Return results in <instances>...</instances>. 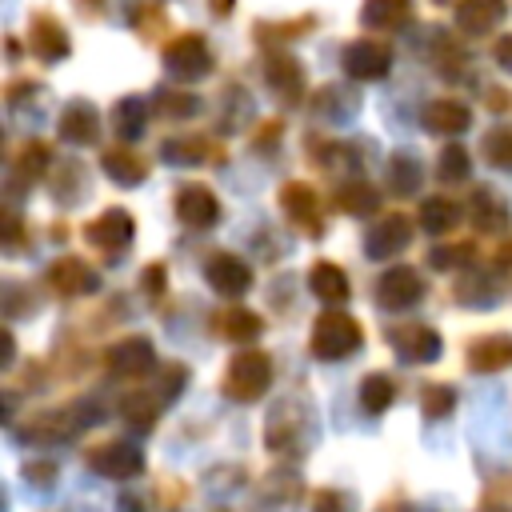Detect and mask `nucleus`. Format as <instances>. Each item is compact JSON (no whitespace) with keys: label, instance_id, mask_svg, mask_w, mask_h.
<instances>
[{"label":"nucleus","instance_id":"f257e3e1","mask_svg":"<svg viewBox=\"0 0 512 512\" xmlns=\"http://www.w3.org/2000/svg\"><path fill=\"white\" fill-rule=\"evenodd\" d=\"M268 384H272V360H268L264 352L248 348V352H236V356L228 360L220 388H224L232 400L248 404V400H256V396H264Z\"/></svg>","mask_w":512,"mask_h":512},{"label":"nucleus","instance_id":"f03ea898","mask_svg":"<svg viewBox=\"0 0 512 512\" xmlns=\"http://www.w3.org/2000/svg\"><path fill=\"white\" fill-rule=\"evenodd\" d=\"M364 344V328L344 312H324L312 324V356L316 360H344Z\"/></svg>","mask_w":512,"mask_h":512},{"label":"nucleus","instance_id":"7ed1b4c3","mask_svg":"<svg viewBox=\"0 0 512 512\" xmlns=\"http://www.w3.org/2000/svg\"><path fill=\"white\" fill-rule=\"evenodd\" d=\"M420 296H424V280H420V272L408 268V264L388 268V272L380 276V284H376V300H380V308H388V312H404V308H412Z\"/></svg>","mask_w":512,"mask_h":512},{"label":"nucleus","instance_id":"20e7f679","mask_svg":"<svg viewBox=\"0 0 512 512\" xmlns=\"http://www.w3.org/2000/svg\"><path fill=\"white\" fill-rule=\"evenodd\" d=\"M88 468L100 472V476H108V480H128V476H140L144 472V456L132 444L108 440V444H96L88 452Z\"/></svg>","mask_w":512,"mask_h":512},{"label":"nucleus","instance_id":"39448f33","mask_svg":"<svg viewBox=\"0 0 512 512\" xmlns=\"http://www.w3.org/2000/svg\"><path fill=\"white\" fill-rule=\"evenodd\" d=\"M132 216L124 212V208H108L104 216H96L88 228H84V236H88V244L92 248H100V252H108V256H120L128 244H132Z\"/></svg>","mask_w":512,"mask_h":512},{"label":"nucleus","instance_id":"423d86ee","mask_svg":"<svg viewBox=\"0 0 512 512\" xmlns=\"http://www.w3.org/2000/svg\"><path fill=\"white\" fill-rule=\"evenodd\" d=\"M204 280L220 292V296H244L252 288V268L232 256V252H216L208 264H204Z\"/></svg>","mask_w":512,"mask_h":512},{"label":"nucleus","instance_id":"0eeeda50","mask_svg":"<svg viewBox=\"0 0 512 512\" xmlns=\"http://www.w3.org/2000/svg\"><path fill=\"white\" fill-rule=\"evenodd\" d=\"M48 284L64 296H84V292H96L100 288V276L92 272V264H84L80 256H60L52 268H48Z\"/></svg>","mask_w":512,"mask_h":512},{"label":"nucleus","instance_id":"6e6552de","mask_svg":"<svg viewBox=\"0 0 512 512\" xmlns=\"http://www.w3.org/2000/svg\"><path fill=\"white\" fill-rule=\"evenodd\" d=\"M108 368H112L116 376H128V380H136V376H148V372L156 368V352H152V340H144V336L120 340V344L108 352Z\"/></svg>","mask_w":512,"mask_h":512},{"label":"nucleus","instance_id":"1a4fd4ad","mask_svg":"<svg viewBox=\"0 0 512 512\" xmlns=\"http://www.w3.org/2000/svg\"><path fill=\"white\" fill-rule=\"evenodd\" d=\"M408 240H412V224H408V216H384V220H376V224L368 228V236H364V252L376 256V260H384V256H396Z\"/></svg>","mask_w":512,"mask_h":512},{"label":"nucleus","instance_id":"9d476101","mask_svg":"<svg viewBox=\"0 0 512 512\" xmlns=\"http://www.w3.org/2000/svg\"><path fill=\"white\" fill-rule=\"evenodd\" d=\"M388 340H392V348H396L404 360L428 364V360L440 356V336H436L432 328H424V324H400V328L388 332Z\"/></svg>","mask_w":512,"mask_h":512},{"label":"nucleus","instance_id":"9b49d317","mask_svg":"<svg viewBox=\"0 0 512 512\" xmlns=\"http://www.w3.org/2000/svg\"><path fill=\"white\" fill-rule=\"evenodd\" d=\"M176 216H180L188 228H212L216 216H220V204H216V196H212L204 184H188V188H180V196H176Z\"/></svg>","mask_w":512,"mask_h":512},{"label":"nucleus","instance_id":"f8f14e48","mask_svg":"<svg viewBox=\"0 0 512 512\" xmlns=\"http://www.w3.org/2000/svg\"><path fill=\"white\" fill-rule=\"evenodd\" d=\"M280 204H284V212H288L292 224H300L308 236H320L324 220H320V208H316V192L308 184H284Z\"/></svg>","mask_w":512,"mask_h":512},{"label":"nucleus","instance_id":"ddd939ff","mask_svg":"<svg viewBox=\"0 0 512 512\" xmlns=\"http://www.w3.org/2000/svg\"><path fill=\"white\" fill-rule=\"evenodd\" d=\"M164 60H168V68L176 72V76H204L208 68H212V56H208V48H204V40L200 36H184V40H176L168 52H164Z\"/></svg>","mask_w":512,"mask_h":512},{"label":"nucleus","instance_id":"4468645a","mask_svg":"<svg viewBox=\"0 0 512 512\" xmlns=\"http://www.w3.org/2000/svg\"><path fill=\"white\" fill-rule=\"evenodd\" d=\"M468 368H472V372H500V368H512V336L496 332V336L476 340L472 352H468Z\"/></svg>","mask_w":512,"mask_h":512},{"label":"nucleus","instance_id":"2eb2a0df","mask_svg":"<svg viewBox=\"0 0 512 512\" xmlns=\"http://www.w3.org/2000/svg\"><path fill=\"white\" fill-rule=\"evenodd\" d=\"M308 284H312V292H316L324 304H344V300H348V292H352V288H348L344 268H336V264H328V260L312 264Z\"/></svg>","mask_w":512,"mask_h":512},{"label":"nucleus","instance_id":"dca6fc26","mask_svg":"<svg viewBox=\"0 0 512 512\" xmlns=\"http://www.w3.org/2000/svg\"><path fill=\"white\" fill-rule=\"evenodd\" d=\"M344 68H348L352 76H360V80L384 76V72H388V48H380V44H348Z\"/></svg>","mask_w":512,"mask_h":512},{"label":"nucleus","instance_id":"f3484780","mask_svg":"<svg viewBox=\"0 0 512 512\" xmlns=\"http://www.w3.org/2000/svg\"><path fill=\"white\" fill-rule=\"evenodd\" d=\"M96 128H100V120H96V112H92L84 100L68 104L64 116H60V136L72 140V144H88V140H96Z\"/></svg>","mask_w":512,"mask_h":512},{"label":"nucleus","instance_id":"a211bd4d","mask_svg":"<svg viewBox=\"0 0 512 512\" xmlns=\"http://www.w3.org/2000/svg\"><path fill=\"white\" fill-rule=\"evenodd\" d=\"M216 332H220L224 340L248 344V340H256V336H260V316H256V312H248V308H228V312H220V316H216Z\"/></svg>","mask_w":512,"mask_h":512},{"label":"nucleus","instance_id":"6ab92c4d","mask_svg":"<svg viewBox=\"0 0 512 512\" xmlns=\"http://www.w3.org/2000/svg\"><path fill=\"white\" fill-rule=\"evenodd\" d=\"M104 172L116 180V184H140L144 176H148V164L136 156V152H128V148H112V152H104Z\"/></svg>","mask_w":512,"mask_h":512},{"label":"nucleus","instance_id":"aec40b11","mask_svg":"<svg viewBox=\"0 0 512 512\" xmlns=\"http://www.w3.org/2000/svg\"><path fill=\"white\" fill-rule=\"evenodd\" d=\"M392 396H396L392 376H384V372H368V376H364V384H360V408H364V412L380 416V412L392 404Z\"/></svg>","mask_w":512,"mask_h":512},{"label":"nucleus","instance_id":"412c9836","mask_svg":"<svg viewBox=\"0 0 512 512\" xmlns=\"http://www.w3.org/2000/svg\"><path fill=\"white\" fill-rule=\"evenodd\" d=\"M468 108L464 104H448V100H436V104H428V112H424V124L432 128V132H464L468 128Z\"/></svg>","mask_w":512,"mask_h":512},{"label":"nucleus","instance_id":"4be33fe9","mask_svg":"<svg viewBox=\"0 0 512 512\" xmlns=\"http://www.w3.org/2000/svg\"><path fill=\"white\" fill-rule=\"evenodd\" d=\"M416 184H420V164L412 160V156H392L388 160V188L396 192V196H412L416 192Z\"/></svg>","mask_w":512,"mask_h":512},{"label":"nucleus","instance_id":"5701e85b","mask_svg":"<svg viewBox=\"0 0 512 512\" xmlns=\"http://www.w3.org/2000/svg\"><path fill=\"white\" fill-rule=\"evenodd\" d=\"M456 204L452 200H444V196H432V200H424L420 204V224L428 228V232H448L452 224H456Z\"/></svg>","mask_w":512,"mask_h":512},{"label":"nucleus","instance_id":"b1692460","mask_svg":"<svg viewBox=\"0 0 512 512\" xmlns=\"http://www.w3.org/2000/svg\"><path fill=\"white\" fill-rule=\"evenodd\" d=\"M340 208L344 212H356V216H372L380 208V192L368 188V184H344L340 188Z\"/></svg>","mask_w":512,"mask_h":512},{"label":"nucleus","instance_id":"393cba45","mask_svg":"<svg viewBox=\"0 0 512 512\" xmlns=\"http://www.w3.org/2000/svg\"><path fill=\"white\" fill-rule=\"evenodd\" d=\"M32 48H36L44 60H56V56H64V52H68V36H64V32H56V24H52V20H36Z\"/></svg>","mask_w":512,"mask_h":512},{"label":"nucleus","instance_id":"a878e982","mask_svg":"<svg viewBox=\"0 0 512 512\" xmlns=\"http://www.w3.org/2000/svg\"><path fill=\"white\" fill-rule=\"evenodd\" d=\"M452 404H456V392H452L448 384H424V388H420V408H424V416H428V420L448 416V412H452Z\"/></svg>","mask_w":512,"mask_h":512},{"label":"nucleus","instance_id":"bb28decb","mask_svg":"<svg viewBox=\"0 0 512 512\" xmlns=\"http://www.w3.org/2000/svg\"><path fill=\"white\" fill-rule=\"evenodd\" d=\"M480 148L496 168H512V128H492Z\"/></svg>","mask_w":512,"mask_h":512},{"label":"nucleus","instance_id":"cd10ccee","mask_svg":"<svg viewBox=\"0 0 512 512\" xmlns=\"http://www.w3.org/2000/svg\"><path fill=\"white\" fill-rule=\"evenodd\" d=\"M472 212H476V228H500L504 224V204L488 188H480V196L472 200Z\"/></svg>","mask_w":512,"mask_h":512},{"label":"nucleus","instance_id":"c85d7f7f","mask_svg":"<svg viewBox=\"0 0 512 512\" xmlns=\"http://www.w3.org/2000/svg\"><path fill=\"white\" fill-rule=\"evenodd\" d=\"M152 416H156V396H144V392H132L124 400V420H132L140 432L152 428Z\"/></svg>","mask_w":512,"mask_h":512},{"label":"nucleus","instance_id":"c756f323","mask_svg":"<svg viewBox=\"0 0 512 512\" xmlns=\"http://www.w3.org/2000/svg\"><path fill=\"white\" fill-rule=\"evenodd\" d=\"M400 16H408V0H368L364 4L368 24H400Z\"/></svg>","mask_w":512,"mask_h":512},{"label":"nucleus","instance_id":"7c9ffc66","mask_svg":"<svg viewBox=\"0 0 512 512\" xmlns=\"http://www.w3.org/2000/svg\"><path fill=\"white\" fill-rule=\"evenodd\" d=\"M500 12H504V0H468V4L460 8V16H464L468 28H488Z\"/></svg>","mask_w":512,"mask_h":512},{"label":"nucleus","instance_id":"2f4dec72","mask_svg":"<svg viewBox=\"0 0 512 512\" xmlns=\"http://www.w3.org/2000/svg\"><path fill=\"white\" fill-rule=\"evenodd\" d=\"M140 128H144V108H140V100H124V104L116 108V132H120V136H140Z\"/></svg>","mask_w":512,"mask_h":512},{"label":"nucleus","instance_id":"473e14b6","mask_svg":"<svg viewBox=\"0 0 512 512\" xmlns=\"http://www.w3.org/2000/svg\"><path fill=\"white\" fill-rule=\"evenodd\" d=\"M440 176H444V180H464V176H468V152L452 144V148L440 156Z\"/></svg>","mask_w":512,"mask_h":512},{"label":"nucleus","instance_id":"72a5a7b5","mask_svg":"<svg viewBox=\"0 0 512 512\" xmlns=\"http://www.w3.org/2000/svg\"><path fill=\"white\" fill-rule=\"evenodd\" d=\"M468 244H452V248H432V268H456L468 260Z\"/></svg>","mask_w":512,"mask_h":512},{"label":"nucleus","instance_id":"f704fd0d","mask_svg":"<svg viewBox=\"0 0 512 512\" xmlns=\"http://www.w3.org/2000/svg\"><path fill=\"white\" fill-rule=\"evenodd\" d=\"M164 280H168V272H164L160 264H148V268H144V292H148V296H160V292H164Z\"/></svg>","mask_w":512,"mask_h":512},{"label":"nucleus","instance_id":"c9c22d12","mask_svg":"<svg viewBox=\"0 0 512 512\" xmlns=\"http://www.w3.org/2000/svg\"><path fill=\"white\" fill-rule=\"evenodd\" d=\"M344 508V496L340 492H320L316 496V512H340Z\"/></svg>","mask_w":512,"mask_h":512},{"label":"nucleus","instance_id":"e433bc0d","mask_svg":"<svg viewBox=\"0 0 512 512\" xmlns=\"http://www.w3.org/2000/svg\"><path fill=\"white\" fill-rule=\"evenodd\" d=\"M500 64H504V68H512V36H508V40H500Z\"/></svg>","mask_w":512,"mask_h":512},{"label":"nucleus","instance_id":"4c0bfd02","mask_svg":"<svg viewBox=\"0 0 512 512\" xmlns=\"http://www.w3.org/2000/svg\"><path fill=\"white\" fill-rule=\"evenodd\" d=\"M496 264H500V268H508V264H512V240H508V244L500 248V256H496Z\"/></svg>","mask_w":512,"mask_h":512},{"label":"nucleus","instance_id":"58836bf2","mask_svg":"<svg viewBox=\"0 0 512 512\" xmlns=\"http://www.w3.org/2000/svg\"><path fill=\"white\" fill-rule=\"evenodd\" d=\"M492 512H500V508H492Z\"/></svg>","mask_w":512,"mask_h":512}]
</instances>
